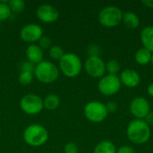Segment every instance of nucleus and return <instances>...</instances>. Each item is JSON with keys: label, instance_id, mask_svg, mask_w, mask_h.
<instances>
[{"label": "nucleus", "instance_id": "17", "mask_svg": "<svg viewBox=\"0 0 153 153\" xmlns=\"http://www.w3.org/2000/svg\"><path fill=\"white\" fill-rule=\"evenodd\" d=\"M152 56V53L150 50H148L143 47L136 51L134 59L137 64H139L141 65H146L149 63H151Z\"/></svg>", "mask_w": 153, "mask_h": 153}, {"label": "nucleus", "instance_id": "26", "mask_svg": "<svg viewBox=\"0 0 153 153\" xmlns=\"http://www.w3.org/2000/svg\"><path fill=\"white\" fill-rule=\"evenodd\" d=\"M39 46L42 49H49L52 47V40L48 36H42L39 40Z\"/></svg>", "mask_w": 153, "mask_h": 153}, {"label": "nucleus", "instance_id": "30", "mask_svg": "<svg viewBox=\"0 0 153 153\" xmlns=\"http://www.w3.org/2000/svg\"><path fill=\"white\" fill-rule=\"evenodd\" d=\"M106 108L108 113H114L117 110V104L115 101H109L106 104Z\"/></svg>", "mask_w": 153, "mask_h": 153}, {"label": "nucleus", "instance_id": "21", "mask_svg": "<svg viewBox=\"0 0 153 153\" xmlns=\"http://www.w3.org/2000/svg\"><path fill=\"white\" fill-rule=\"evenodd\" d=\"M48 55L53 60L59 61L62 58V56L65 55V51L62 47L58 45H54L48 49Z\"/></svg>", "mask_w": 153, "mask_h": 153}, {"label": "nucleus", "instance_id": "3", "mask_svg": "<svg viewBox=\"0 0 153 153\" xmlns=\"http://www.w3.org/2000/svg\"><path fill=\"white\" fill-rule=\"evenodd\" d=\"M82 69V63L78 55L74 53H65L59 60V71L69 78L79 75Z\"/></svg>", "mask_w": 153, "mask_h": 153}, {"label": "nucleus", "instance_id": "6", "mask_svg": "<svg viewBox=\"0 0 153 153\" xmlns=\"http://www.w3.org/2000/svg\"><path fill=\"white\" fill-rule=\"evenodd\" d=\"M83 114L90 122L91 123H101L103 122L108 115V112L106 108V104L100 102V101H90L87 103L83 108Z\"/></svg>", "mask_w": 153, "mask_h": 153}, {"label": "nucleus", "instance_id": "5", "mask_svg": "<svg viewBox=\"0 0 153 153\" xmlns=\"http://www.w3.org/2000/svg\"><path fill=\"white\" fill-rule=\"evenodd\" d=\"M123 12L117 6L108 5L100 10L98 15L99 22L107 28H113L122 22Z\"/></svg>", "mask_w": 153, "mask_h": 153}, {"label": "nucleus", "instance_id": "25", "mask_svg": "<svg viewBox=\"0 0 153 153\" xmlns=\"http://www.w3.org/2000/svg\"><path fill=\"white\" fill-rule=\"evenodd\" d=\"M87 53L89 56H100V48L97 44H91L87 48Z\"/></svg>", "mask_w": 153, "mask_h": 153}, {"label": "nucleus", "instance_id": "19", "mask_svg": "<svg viewBox=\"0 0 153 153\" xmlns=\"http://www.w3.org/2000/svg\"><path fill=\"white\" fill-rule=\"evenodd\" d=\"M60 105V99L56 94H48L43 100L44 108L48 110H55Z\"/></svg>", "mask_w": 153, "mask_h": 153}, {"label": "nucleus", "instance_id": "22", "mask_svg": "<svg viewBox=\"0 0 153 153\" xmlns=\"http://www.w3.org/2000/svg\"><path fill=\"white\" fill-rule=\"evenodd\" d=\"M8 2L9 1H0V22L8 19L12 14Z\"/></svg>", "mask_w": 153, "mask_h": 153}, {"label": "nucleus", "instance_id": "34", "mask_svg": "<svg viewBox=\"0 0 153 153\" xmlns=\"http://www.w3.org/2000/svg\"><path fill=\"white\" fill-rule=\"evenodd\" d=\"M151 63H152V65H153V53H152V61H151Z\"/></svg>", "mask_w": 153, "mask_h": 153}, {"label": "nucleus", "instance_id": "35", "mask_svg": "<svg viewBox=\"0 0 153 153\" xmlns=\"http://www.w3.org/2000/svg\"><path fill=\"white\" fill-rule=\"evenodd\" d=\"M0 26H1V22H0Z\"/></svg>", "mask_w": 153, "mask_h": 153}, {"label": "nucleus", "instance_id": "4", "mask_svg": "<svg viewBox=\"0 0 153 153\" xmlns=\"http://www.w3.org/2000/svg\"><path fill=\"white\" fill-rule=\"evenodd\" d=\"M59 68L52 62L43 60L36 65L33 74L36 79L42 83H52L59 76Z\"/></svg>", "mask_w": 153, "mask_h": 153}, {"label": "nucleus", "instance_id": "16", "mask_svg": "<svg viewBox=\"0 0 153 153\" xmlns=\"http://www.w3.org/2000/svg\"><path fill=\"white\" fill-rule=\"evenodd\" d=\"M122 22L129 29H137L140 25V19L134 12H126L123 13Z\"/></svg>", "mask_w": 153, "mask_h": 153}, {"label": "nucleus", "instance_id": "8", "mask_svg": "<svg viewBox=\"0 0 153 153\" xmlns=\"http://www.w3.org/2000/svg\"><path fill=\"white\" fill-rule=\"evenodd\" d=\"M121 86L122 84L118 75L107 74L100 79L98 90L104 96H113L120 91Z\"/></svg>", "mask_w": 153, "mask_h": 153}, {"label": "nucleus", "instance_id": "33", "mask_svg": "<svg viewBox=\"0 0 153 153\" xmlns=\"http://www.w3.org/2000/svg\"><path fill=\"white\" fill-rule=\"evenodd\" d=\"M147 93L153 98V82H152L147 88Z\"/></svg>", "mask_w": 153, "mask_h": 153}, {"label": "nucleus", "instance_id": "24", "mask_svg": "<svg viewBox=\"0 0 153 153\" xmlns=\"http://www.w3.org/2000/svg\"><path fill=\"white\" fill-rule=\"evenodd\" d=\"M33 77H34V74L32 73L21 72L19 76H18V82L20 84H22L23 86H27L32 82Z\"/></svg>", "mask_w": 153, "mask_h": 153}, {"label": "nucleus", "instance_id": "23", "mask_svg": "<svg viewBox=\"0 0 153 153\" xmlns=\"http://www.w3.org/2000/svg\"><path fill=\"white\" fill-rule=\"evenodd\" d=\"M8 5L12 13H21L25 8V2L23 0H10Z\"/></svg>", "mask_w": 153, "mask_h": 153}, {"label": "nucleus", "instance_id": "18", "mask_svg": "<svg viewBox=\"0 0 153 153\" xmlns=\"http://www.w3.org/2000/svg\"><path fill=\"white\" fill-rule=\"evenodd\" d=\"M116 145L108 140H104L97 143L95 146L93 153H117Z\"/></svg>", "mask_w": 153, "mask_h": 153}, {"label": "nucleus", "instance_id": "28", "mask_svg": "<svg viewBox=\"0 0 153 153\" xmlns=\"http://www.w3.org/2000/svg\"><path fill=\"white\" fill-rule=\"evenodd\" d=\"M65 153H78V146L74 143H67L64 148Z\"/></svg>", "mask_w": 153, "mask_h": 153}, {"label": "nucleus", "instance_id": "29", "mask_svg": "<svg viewBox=\"0 0 153 153\" xmlns=\"http://www.w3.org/2000/svg\"><path fill=\"white\" fill-rule=\"evenodd\" d=\"M117 153H135V151L133 147L128 145H124L119 147L117 150Z\"/></svg>", "mask_w": 153, "mask_h": 153}, {"label": "nucleus", "instance_id": "10", "mask_svg": "<svg viewBox=\"0 0 153 153\" xmlns=\"http://www.w3.org/2000/svg\"><path fill=\"white\" fill-rule=\"evenodd\" d=\"M42 36L43 29L37 23H28L20 30V37L22 40L30 44H34V42L39 41Z\"/></svg>", "mask_w": 153, "mask_h": 153}, {"label": "nucleus", "instance_id": "31", "mask_svg": "<svg viewBox=\"0 0 153 153\" xmlns=\"http://www.w3.org/2000/svg\"><path fill=\"white\" fill-rule=\"evenodd\" d=\"M146 123H147V125L148 126H152L153 125V111H150L149 113H148V115L145 117V118L143 119Z\"/></svg>", "mask_w": 153, "mask_h": 153}, {"label": "nucleus", "instance_id": "1", "mask_svg": "<svg viewBox=\"0 0 153 153\" xmlns=\"http://www.w3.org/2000/svg\"><path fill=\"white\" fill-rule=\"evenodd\" d=\"M151 127L143 119L132 120L126 128V135L129 141L134 144H144L151 138Z\"/></svg>", "mask_w": 153, "mask_h": 153}, {"label": "nucleus", "instance_id": "14", "mask_svg": "<svg viewBox=\"0 0 153 153\" xmlns=\"http://www.w3.org/2000/svg\"><path fill=\"white\" fill-rule=\"evenodd\" d=\"M25 55H26L27 60L34 64L35 65L42 62L44 58L43 49L39 45H36V44H30L26 48Z\"/></svg>", "mask_w": 153, "mask_h": 153}, {"label": "nucleus", "instance_id": "12", "mask_svg": "<svg viewBox=\"0 0 153 153\" xmlns=\"http://www.w3.org/2000/svg\"><path fill=\"white\" fill-rule=\"evenodd\" d=\"M38 19L44 23H53L59 17L58 10L50 4H40L36 11Z\"/></svg>", "mask_w": 153, "mask_h": 153}, {"label": "nucleus", "instance_id": "11", "mask_svg": "<svg viewBox=\"0 0 153 153\" xmlns=\"http://www.w3.org/2000/svg\"><path fill=\"white\" fill-rule=\"evenodd\" d=\"M129 108L135 119H144L151 111V105L145 98L136 97L131 101Z\"/></svg>", "mask_w": 153, "mask_h": 153}, {"label": "nucleus", "instance_id": "15", "mask_svg": "<svg viewBox=\"0 0 153 153\" xmlns=\"http://www.w3.org/2000/svg\"><path fill=\"white\" fill-rule=\"evenodd\" d=\"M141 41L143 48L153 53V26H147L142 30Z\"/></svg>", "mask_w": 153, "mask_h": 153}, {"label": "nucleus", "instance_id": "27", "mask_svg": "<svg viewBox=\"0 0 153 153\" xmlns=\"http://www.w3.org/2000/svg\"><path fill=\"white\" fill-rule=\"evenodd\" d=\"M35 65L30 63V61H24L21 64V72H28V73H34V70H35Z\"/></svg>", "mask_w": 153, "mask_h": 153}, {"label": "nucleus", "instance_id": "32", "mask_svg": "<svg viewBox=\"0 0 153 153\" xmlns=\"http://www.w3.org/2000/svg\"><path fill=\"white\" fill-rule=\"evenodd\" d=\"M142 3H143L146 7L153 8V0H143Z\"/></svg>", "mask_w": 153, "mask_h": 153}, {"label": "nucleus", "instance_id": "7", "mask_svg": "<svg viewBox=\"0 0 153 153\" xmlns=\"http://www.w3.org/2000/svg\"><path fill=\"white\" fill-rule=\"evenodd\" d=\"M20 108L27 115H37L44 108L43 100L33 93L26 94L20 100Z\"/></svg>", "mask_w": 153, "mask_h": 153}, {"label": "nucleus", "instance_id": "2", "mask_svg": "<svg viewBox=\"0 0 153 153\" xmlns=\"http://www.w3.org/2000/svg\"><path fill=\"white\" fill-rule=\"evenodd\" d=\"M23 140L31 147H40L48 142V132L41 125H30L23 131Z\"/></svg>", "mask_w": 153, "mask_h": 153}, {"label": "nucleus", "instance_id": "13", "mask_svg": "<svg viewBox=\"0 0 153 153\" xmlns=\"http://www.w3.org/2000/svg\"><path fill=\"white\" fill-rule=\"evenodd\" d=\"M121 84L127 88H135L141 82V76L134 69L127 68L121 72L119 76Z\"/></svg>", "mask_w": 153, "mask_h": 153}, {"label": "nucleus", "instance_id": "9", "mask_svg": "<svg viewBox=\"0 0 153 153\" xmlns=\"http://www.w3.org/2000/svg\"><path fill=\"white\" fill-rule=\"evenodd\" d=\"M83 66L87 74L92 78H102L106 74V63L100 56H89Z\"/></svg>", "mask_w": 153, "mask_h": 153}, {"label": "nucleus", "instance_id": "20", "mask_svg": "<svg viewBox=\"0 0 153 153\" xmlns=\"http://www.w3.org/2000/svg\"><path fill=\"white\" fill-rule=\"evenodd\" d=\"M120 71V64L117 60L111 59L106 63V73L111 75H117Z\"/></svg>", "mask_w": 153, "mask_h": 153}]
</instances>
